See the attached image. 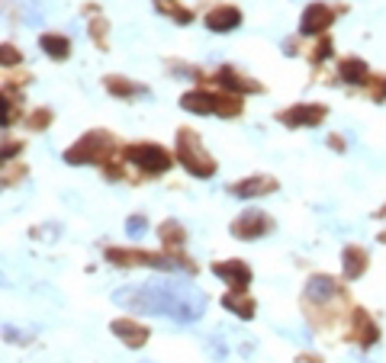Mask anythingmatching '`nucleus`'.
Masks as SVG:
<instances>
[{"label": "nucleus", "instance_id": "nucleus-25", "mask_svg": "<svg viewBox=\"0 0 386 363\" xmlns=\"http://www.w3.org/2000/svg\"><path fill=\"white\" fill-rule=\"evenodd\" d=\"M10 116H13V113H10V103H7V100H4V129H7V126H10Z\"/></svg>", "mask_w": 386, "mask_h": 363}, {"label": "nucleus", "instance_id": "nucleus-17", "mask_svg": "<svg viewBox=\"0 0 386 363\" xmlns=\"http://www.w3.org/2000/svg\"><path fill=\"white\" fill-rule=\"evenodd\" d=\"M341 77L351 84H367V65L361 58H348L341 65Z\"/></svg>", "mask_w": 386, "mask_h": 363}, {"label": "nucleus", "instance_id": "nucleus-4", "mask_svg": "<svg viewBox=\"0 0 386 363\" xmlns=\"http://www.w3.org/2000/svg\"><path fill=\"white\" fill-rule=\"evenodd\" d=\"M267 228H271V219H267L261 209H245L242 216L232 222V235H235V238H248V242H255V238L267 235Z\"/></svg>", "mask_w": 386, "mask_h": 363}, {"label": "nucleus", "instance_id": "nucleus-13", "mask_svg": "<svg viewBox=\"0 0 386 363\" xmlns=\"http://www.w3.org/2000/svg\"><path fill=\"white\" fill-rule=\"evenodd\" d=\"M181 106L190 110V113H219V100L212 97V93H203V91L187 93V97L181 100Z\"/></svg>", "mask_w": 386, "mask_h": 363}, {"label": "nucleus", "instance_id": "nucleus-6", "mask_svg": "<svg viewBox=\"0 0 386 363\" xmlns=\"http://www.w3.org/2000/svg\"><path fill=\"white\" fill-rule=\"evenodd\" d=\"M100 148H110V138L106 136H100V132H91V136H84L81 142L71 148L65 158L71 161V164H84V161H100L97 154H100Z\"/></svg>", "mask_w": 386, "mask_h": 363}, {"label": "nucleus", "instance_id": "nucleus-3", "mask_svg": "<svg viewBox=\"0 0 386 363\" xmlns=\"http://www.w3.org/2000/svg\"><path fill=\"white\" fill-rule=\"evenodd\" d=\"M126 158L136 167H142L145 174H165L171 167V154L165 148H158V145H132L126 152Z\"/></svg>", "mask_w": 386, "mask_h": 363}, {"label": "nucleus", "instance_id": "nucleus-11", "mask_svg": "<svg viewBox=\"0 0 386 363\" xmlns=\"http://www.w3.org/2000/svg\"><path fill=\"white\" fill-rule=\"evenodd\" d=\"M277 190V183L271 180V177H251V180H242L235 183L232 193L242 199H255V197H267V193H274Z\"/></svg>", "mask_w": 386, "mask_h": 363}, {"label": "nucleus", "instance_id": "nucleus-18", "mask_svg": "<svg viewBox=\"0 0 386 363\" xmlns=\"http://www.w3.org/2000/svg\"><path fill=\"white\" fill-rule=\"evenodd\" d=\"M357 331H361V344H364V348L377 344V325H373L367 315H357Z\"/></svg>", "mask_w": 386, "mask_h": 363}, {"label": "nucleus", "instance_id": "nucleus-14", "mask_svg": "<svg viewBox=\"0 0 386 363\" xmlns=\"http://www.w3.org/2000/svg\"><path fill=\"white\" fill-rule=\"evenodd\" d=\"M341 260H345V273H348V280H357V277L367 270V254H364L361 248H345Z\"/></svg>", "mask_w": 386, "mask_h": 363}, {"label": "nucleus", "instance_id": "nucleus-24", "mask_svg": "<svg viewBox=\"0 0 386 363\" xmlns=\"http://www.w3.org/2000/svg\"><path fill=\"white\" fill-rule=\"evenodd\" d=\"M10 61H20V52L10 46H4V65H10Z\"/></svg>", "mask_w": 386, "mask_h": 363}, {"label": "nucleus", "instance_id": "nucleus-1", "mask_svg": "<svg viewBox=\"0 0 386 363\" xmlns=\"http://www.w3.org/2000/svg\"><path fill=\"white\" fill-rule=\"evenodd\" d=\"M113 303L129 312H142V315H167L190 325L200 322L206 312V296L197 286L174 280H152V283H136V286H122L113 293Z\"/></svg>", "mask_w": 386, "mask_h": 363}, {"label": "nucleus", "instance_id": "nucleus-19", "mask_svg": "<svg viewBox=\"0 0 386 363\" xmlns=\"http://www.w3.org/2000/svg\"><path fill=\"white\" fill-rule=\"evenodd\" d=\"M206 354H210L212 363H222V360L229 357L226 341H222V338H212V334H210V338H206Z\"/></svg>", "mask_w": 386, "mask_h": 363}, {"label": "nucleus", "instance_id": "nucleus-8", "mask_svg": "<svg viewBox=\"0 0 386 363\" xmlns=\"http://www.w3.org/2000/svg\"><path fill=\"white\" fill-rule=\"evenodd\" d=\"M110 331H113L126 348H142L145 341H148V328L132 322V318H116L113 325H110Z\"/></svg>", "mask_w": 386, "mask_h": 363}, {"label": "nucleus", "instance_id": "nucleus-21", "mask_svg": "<svg viewBox=\"0 0 386 363\" xmlns=\"http://www.w3.org/2000/svg\"><path fill=\"white\" fill-rule=\"evenodd\" d=\"M161 238H165V244H184V228L177 225V222H165L161 225Z\"/></svg>", "mask_w": 386, "mask_h": 363}, {"label": "nucleus", "instance_id": "nucleus-5", "mask_svg": "<svg viewBox=\"0 0 386 363\" xmlns=\"http://www.w3.org/2000/svg\"><path fill=\"white\" fill-rule=\"evenodd\" d=\"M212 273L226 280L232 286V293H245V286L251 283V270L245 260H222V264H212Z\"/></svg>", "mask_w": 386, "mask_h": 363}, {"label": "nucleus", "instance_id": "nucleus-12", "mask_svg": "<svg viewBox=\"0 0 386 363\" xmlns=\"http://www.w3.org/2000/svg\"><path fill=\"white\" fill-rule=\"evenodd\" d=\"M335 293H338V286H335L332 277H312V280L306 283V299H309V303H328Z\"/></svg>", "mask_w": 386, "mask_h": 363}, {"label": "nucleus", "instance_id": "nucleus-22", "mask_svg": "<svg viewBox=\"0 0 386 363\" xmlns=\"http://www.w3.org/2000/svg\"><path fill=\"white\" fill-rule=\"evenodd\" d=\"M219 84H222V87H229V91H245V87H248V91H255V87H251V84L238 81V77H235V74H232V71H229V68H222V71H219Z\"/></svg>", "mask_w": 386, "mask_h": 363}, {"label": "nucleus", "instance_id": "nucleus-2", "mask_svg": "<svg viewBox=\"0 0 386 363\" xmlns=\"http://www.w3.org/2000/svg\"><path fill=\"white\" fill-rule=\"evenodd\" d=\"M177 158L184 161V167H187L193 177H212V171H216L212 158L200 148V138L193 136V132H181V136H177Z\"/></svg>", "mask_w": 386, "mask_h": 363}, {"label": "nucleus", "instance_id": "nucleus-23", "mask_svg": "<svg viewBox=\"0 0 386 363\" xmlns=\"http://www.w3.org/2000/svg\"><path fill=\"white\" fill-rule=\"evenodd\" d=\"M110 91H113V93H126V97H129V93H136V87H129V84H122L120 77H113V81H110Z\"/></svg>", "mask_w": 386, "mask_h": 363}, {"label": "nucleus", "instance_id": "nucleus-16", "mask_svg": "<svg viewBox=\"0 0 386 363\" xmlns=\"http://www.w3.org/2000/svg\"><path fill=\"white\" fill-rule=\"evenodd\" d=\"M222 305H226L232 315H238V318H251V315H255V303H251V299H242V293L222 296Z\"/></svg>", "mask_w": 386, "mask_h": 363}, {"label": "nucleus", "instance_id": "nucleus-26", "mask_svg": "<svg viewBox=\"0 0 386 363\" xmlns=\"http://www.w3.org/2000/svg\"><path fill=\"white\" fill-rule=\"evenodd\" d=\"M351 363H367V360H351Z\"/></svg>", "mask_w": 386, "mask_h": 363}, {"label": "nucleus", "instance_id": "nucleus-9", "mask_svg": "<svg viewBox=\"0 0 386 363\" xmlns=\"http://www.w3.org/2000/svg\"><path fill=\"white\" fill-rule=\"evenodd\" d=\"M322 116H326V110H322V106L303 103V106H293V110H287L281 119H283V126H316Z\"/></svg>", "mask_w": 386, "mask_h": 363}, {"label": "nucleus", "instance_id": "nucleus-7", "mask_svg": "<svg viewBox=\"0 0 386 363\" xmlns=\"http://www.w3.org/2000/svg\"><path fill=\"white\" fill-rule=\"evenodd\" d=\"M328 23H332V10L326 4H309L303 10V16H300V32L303 36H316V32L328 29Z\"/></svg>", "mask_w": 386, "mask_h": 363}, {"label": "nucleus", "instance_id": "nucleus-10", "mask_svg": "<svg viewBox=\"0 0 386 363\" xmlns=\"http://www.w3.org/2000/svg\"><path fill=\"white\" fill-rule=\"evenodd\" d=\"M238 23H242V13L235 7H219L206 16V29L210 32H232L238 29Z\"/></svg>", "mask_w": 386, "mask_h": 363}, {"label": "nucleus", "instance_id": "nucleus-20", "mask_svg": "<svg viewBox=\"0 0 386 363\" xmlns=\"http://www.w3.org/2000/svg\"><path fill=\"white\" fill-rule=\"evenodd\" d=\"M145 232H148V219H145V216H129L126 219V235L129 238H142Z\"/></svg>", "mask_w": 386, "mask_h": 363}, {"label": "nucleus", "instance_id": "nucleus-15", "mask_svg": "<svg viewBox=\"0 0 386 363\" xmlns=\"http://www.w3.org/2000/svg\"><path fill=\"white\" fill-rule=\"evenodd\" d=\"M39 46H42V52H46L49 58H55V61L68 58V52H71L68 39H65V36H52V32H46V36L39 39Z\"/></svg>", "mask_w": 386, "mask_h": 363}]
</instances>
